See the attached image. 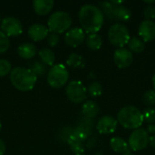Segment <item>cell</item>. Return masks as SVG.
<instances>
[{
	"label": "cell",
	"instance_id": "cell-41",
	"mask_svg": "<svg viewBox=\"0 0 155 155\" xmlns=\"http://www.w3.org/2000/svg\"><path fill=\"white\" fill-rule=\"evenodd\" d=\"M1 127H2V125H1V122H0V130H1Z\"/></svg>",
	"mask_w": 155,
	"mask_h": 155
},
{
	"label": "cell",
	"instance_id": "cell-4",
	"mask_svg": "<svg viewBox=\"0 0 155 155\" xmlns=\"http://www.w3.org/2000/svg\"><path fill=\"white\" fill-rule=\"evenodd\" d=\"M48 30L51 33L62 34L68 29L72 25V17L70 15L64 11H57L50 15L47 22Z\"/></svg>",
	"mask_w": 155,
	"mask_h": 155
},
{
	"label": "cell",
	"instance_id": "cell-17",
	"mask_svg": "<svg viewBox=\"0 0 155 155\" xmlns=\"http://www.w3.org/2000/svg\"><path fill=\"white\" fill-rule=\"evenodd\" d=\"M110 146L115 153H125L131 152L128 143L121 137H114L110 141Z\"/></svg>",
	"mask_w": 155,
	"mask_h": 155
},
{
	"label": "cell",
	"instance_id": "cell-29",
	"mask_svg": "<svg viewBox=\"0 0 155 155\" xmlns=\"http://www.w3.org/2000/svg\"><path fill=\"white\" fill-rule=\"evenodd\" d=\"M10 42L8 37L0 30V54H3L7 51L9 48Z\"/></svg>",
	"mask_w": 155,
	"mask_h": 155
},
{
	"label": "cell",
	"instance_id": "cell-35",
	"mask_svg": "<svg viewBox=\"0 0 155 155\" xmlns=\"http://www.w3.org/2000/svg\"><path fill=\"white\" fill-rule=\"evenodd\" d=\"M5 153V144L3 142V140L0 139V155H4Z\"/></svg>",
	"mask_w": 155,
	"mask_h": 155
},
{
	"label": "cell",
	"instance_id": "cell-28",
	"mask_svg": "<svg viewBox=\"0 0 155 155\" xmlns=\"http://www.w3.org/2000/svg\"><path fill=\"white\" fill-rule=\"evenodd\" d=\"M12 71L11 64L5 59H0V77L5 76Z\"/></svg>",
	"mask_w": 155,
	"mask_h": 155
},
{
	"label": "cell",
	"instance_id": "cell-9",
	"mask_svg": "<svg viewBox=\"0 0 155 155\" xmlns=\"http://www.w3.org/2000/svg\"><path fill=\"white\" fill-rule=\"evenodd\" d=\"M1 31L8 36H18L23 32L22 23L15 17L7 16L1 22Z\"/></svg>",
	"mask_w": 155,
	"mask_h": 155
},
{
	"label": "cell",
	"instance_id": "cell-18",
	"mask_svg": "<svg viewBox=\"0 0 155 155\" xmlns=\"http://www.w3.org/2000/svg\"><path fill=\"white\" fill-rule=\"evenodd\" d=\"M88 134L89 133L84 128H83L82 126H78L72 131L67 143L68 144L71 143H75V142L83 143L84 140H86V138L88 137Z\"/></svg>",
	"mask_w": 155,
	"mask_h": 155
},
{
	"label": "cell",
	"instance_id": "cell-26",
	"mask_svg": "<svg viewBox=\"0 0 155 155\" xmlns=\"http://www.w3.org/2000/svg\"><path fill=\"white\" fill-rule=\"evenodd\" d=\"M36 77L38 76H43L45 72H46V67H45V64H44L42 62H39V61H35L32 64H31V67L29 68Z\"/></svg>",
	"mask_w": 155,
	"mask_h": 155
},
{
	"label": "cell",
	"instance_id": "cell-14",
	"mask_svg": "<svg viewBox=\"0 0 155 155\" xmlns=\"http://www.w3.org/2000/svg\"><path fill=\"white\" fill-rule=\"evenodd\" d=\"M48 34H49L48 27H46L42 24H34L28 29V35L30 38L35 42L44 40L45 37H47Z\"/></svg>",
	"mask_w": 155,
	"mask_h": 155
},
{
	"label": "cell",
	"instance_id": "cell-39",
	"mask_svg": "<svg viewBox=\"0 0 155 155\" xmlns=\"http://www.w3.org/2000/svg\"><path fill=\"white\" fill-rule=\"evenodd\" d=\"M122 155H134V153H132L131 152H129V153H123Z\"/></svg>",
	"mask_w": 155,
	"mask_h": 155
},
{
	"label": "cell",
	"instance_id": "cell-32",
	"mask_svg": "<svg viewBox=\"0 0 155 155\" xmlns=\"http://www.w3.org/2000/svg\"><path fill=\"white\" fill-rule=\"evenodd\" d=\"M69 145H70V148H71L72 152L74 153L75 155L82 154V153H84V146L83 143L75 142V143H69Z\"/></svg>",
	"mask_w": 155,
	"mask_h": 155
},
{
	"label": "cell",
	"instance_id": "cell-22",
	"mask_svg": "<svg viewBox=\"0 0 155 155\" xmlns=\"http://www.w3.org/2000/svg\"><path fill=\"white\" fill-rule=\"evenodd\" d=\"M39 56L44 64L50 65L51 67L54 65V61H55V54L51 49L49 48L42 49L41 51H39Z\"/></svg>",
	"mask_w": 155,
	"mask_h": 155
},
{
	"label": "cell",
	"instance_id": "cell-3",
	"mask_svg": "<svg viewBox=\"0 0 155 155\" xmlns=\"http://www.w3.org/2000/svg\"><path fill=\"white\" fill-rule=\"evenodd\" d=\"M117 122L125 129H139L143 124L142 112L132 105L122 108L117 114Z\"/></svg>",
	"mask_w": 155,
	"mask_h": 155
},
{
	"label": "cell",
	"instance_id": "cell-10",
	"mask_svg": "<svg viewBox=\"0 0 155 155\" xmlns=\"http://www.w3.org/2000/svg\"><path fill=\"white\" fill-rule=\"evenodd\" d=\"M114 60L118 68H121V69L127 68L132 64L134 61L133 53L124 47L118 48L115 50L114 54Z\"/></svg>",
	"mask_w": 155,
	"mask_h": 155
},
{
	"label": "cell",
	"instance_id": "cell-27",
	"mask_svg": "<svg viewBox=\"0 0 155 155\" xmlns=\"http://www.w3.org/2000/svg\"><path fill=\"white\" fill-rule=\"evenodd\" d=\"M87 93L94 97L100 96L103 93V87L102 84L98 82H93L91 83L87 87Z\"/></svg>",
	"mask_w": 155,
	"mask_h": 155
},
{
	"label": "cell",
	"instance_id": "cell-1",
	"mask_svg": "<svg viewBox=\"0 0 155 155\" xmlns=\"http://www.w3.org/2000/svg\"><path fill=\"white\" fill-rule=\"evenodd\" d=\"M79 21L84 32L95 34L102 28L104 22V15L98 6L88 4L80 8Z\"/></svg>",
	"mask_w": 155,
	"mask_h": 155
},
{
	"label": "cell",
	"instance_id": "cell-25",
	"mask_svg": "<svg viewBox=\"0 0 155 155\" xmlns=\"http://www.w3.org/2000/svg\"><path fill=\"white\" fill-rule=\"evenodd\" d=\"M66 64L72 68H78L84 65V58L78 54H71L66 60Z\"/></svg>",
	"mask_w": 155,
	"mask_h": 155
},
{
	"label": "cell",
	"instance_id": "cell-36",
	"mask_svg": "<svg viewBox=\"0 0 155 155\" xmlns=\"http://www.w3.org/2000/svg\"><path fill=\"white\" fill-rule=\"evenodd\" d=\"M147 133L148 134H154L155 133V124H151L147 127Z\"/></svg>",
	"mask_w": 155,
	"mask_h": 155
},
{
	"label": "cell",
	"instance_id": "cell-42",
	"mask_svg": "<svg viewBox=\"0 0 155 155\" xmlns=\"http://www.w3.org/2000/svg\"><path fill=\"white\" fill-rule=\"evenodd\" d=\"M76 155H85V154H84V153H82V154H76Z\"/></svg>",
	"mask_w": 155,
	"mask_h": 155
},
{
	"label": "cell",
	"instance_id": "cell-37",
	"mask_svg": "<svg viewBox=\"0 0 155 155\" xmlns=\"http://www.w3.org/2000/svg\"><path fill=\"white\" fill-rule=\"evenodd\" d=\"M149 143L152 147L155 148V135H152L151 137H149Z\"/></svg>",
	"mask_w": 155,
	"mask_h": 155
},
{
	"label": "cell",
	"instance_id": "cell-40",
	"mask_svg": "<svg viewBox=\"0 0 155 155\" xmlns=\"http://www.w3.org/2000/svg\"><path fill=\"white\" fill-rule=\"evenodd\" d=\"M96 155H102V153H98Z\"/></svg>",
	"mask_w": 155,
	"mask_h": 155
},
{
	"label": "cell",
	"instance_id": "cell-19",
	"mask_svg": "<svg viewBox=\"0 0 155 155\" xmlns=\"http://www.w3.org/2000/svg\"><path fill=\"white\" fill-rule=\"evenodd\" d=\"M82 113L86 118H94L99 113V106L94 101H87L83 105Z\"/></svg>",
	"mask_w": 155,
	"mask_h": 155
},
{
	"label": "cell",
	"instance_id": "cell-34",
	"mask_svg": "<svg viewBox=\"0 0 155 155\" xmlns=\"http://www.w3.org/2000/svg\"><path fill=\"white\" fill-rule=\"evenodd\" d=\"M47 43L50 46L54 47V46H56L59 43V36L57 34L55 33H50L48 34L47 35Z\"/></svg>",
	"mask_w": 155,
	"mask_h": 155
},
{
	"label": "cell",
	"instance_id": "cell-12",
	"mask_svg": "<svg viewBox=\"0 0 155 155\" xmlns=\"http://www.w3.org/2000/svg\"><path fill=\"white\" fill-rule=\"evenodd\" d=\"M117 125L118 122L115 118L110 115H105L99 119L96 124V129L102 134H111L114 133Z\"/></svg>",
	"mask_w": 155,
	"mask_h": 155
},
{
	"label": "cell",
	"instance_id": "cell-7",
	"mask_svg": "<svg viewBox=\"0 0 155 155\" xmlns=\"http://www.w3.org/2000/svg\"><path fill=\"white\" fill-rule=\"evenodd\" d=\"M65 94L71 102L74 104H80L86 99L87 89L82 82L74 80L71 81L66 86Z\"/></svg>",
	"mask_w": 155,
	"mask_h": 155
},
{
	"label": "cell",
	"instance_id": "cell-13",
	"mask_svg": "<svg viewBox=\"0 0 155 155\" xmlns=\"http://www.w3.org/2000/svg\"><path fill=\"white\" fill-rule=\"evenodd\" d=\"M139 35L143 42H150L155 39V23L144 20L139 26Z\"/></svg>",
	"mask_w": 155,
	"mask_h": 155
},
{
	"label": "cell",
	"instance_id": "cell-8",
	"mask_svg": "<svg viewBox=\"0 0 155 155\" xmlns=\"http://www.w3.org/2000/svg\"><path fill=\"white\" fill-rule=\"evenodd\" d=\"M149 144V134L146 130L139 128L134 130L129 137L128 145L130 150L138 152L145 149Z\"/></svg>",
	"mask_w": 155,
	"mask_h": 155
},
{
	"label": "cell",
	"instance_id": "cell-21",
	"mask_svg": "<svg viewBox=\"0 0 155 155\" xmlns=\"http://www.w3.org/2000/svg\"><path fill=\"white\" fill-rule=\"evenodd\" d=\"M103 45V39L102 37L97 34H89V35L86 38V45L91 50H99L102 47Z\"/></svg>",
	"mask_w": 155,
	"mask_h": 155
},
{
	"label": "cell",
	"instance_id": "cell-5",
	"mask_svg": "<svg viewBox=\"0 0 155 155\" xmlns=\"http://www.w3.org/2000/svg\"><path fill=\"white\" fill-rule=\"evenodd\" d=\"M108 38L110 43L118 48H123L128 44L131 36L126 25L116 23L114 24L108 31Z\"/></svg>",
	"mask_w": 155,
	"mask_h": 155
},
{
	"label": "cell",
	"instance_id": "cell-38",
	"mask_svg": "<svg viewBox=\"0 0 155 155\" xmlns=\"http://www.w3.org/2000/svg\"><path fill=\"white\" fill-rule=\"evenodd\" d=\"M152 81H153V88H154V91H155V74H153Z\"/></svg>",
	"mask_w": 155,
	"mask_h": 155
},
{
	"label": "cell",
	"instance_id": "cell-20",
	"mask_svg": "<svg viewBox=\"0 0 155 155\" xmlns=\"http://www.w3.org/2000/svg\"><path fill=\"white\" fill-rule=\"evenodd\" d=\"M132 16V12L130 11V9L123 5H114V19L120 20V21H127L131 18Z\"/></svg>",
	"mask_w": 155,
	"mask_h": 155
},
{
	"label": "cell",
	"instance_id": "cell-15",
	"mask_svg": "<svg viewBox=\"0 0 155 155\" xmlns=\"http://www.w3.org/2000/svg\"><path fill=\"white\" fill-rule=\"evenodd\" d=\"M53 0H35L33 1V7L35 12L39 15H45L51 12L54 7Z\"/></svg>",
	"mask_w": 155,
	"mask_h": 155
},
{
	"label": "cell",
	"instance_id": "cell-24",
	"mask_svg": "<svg viewBox=\"0 0 155 155\" xmlns=\"http://www.w3.org/2000/svg\"><path fill=\"white\" fill-rule=\"evenodd\" d=\"M99 8L103 12L104 15L107 17L109 20H114V5L111 2H101L99 3Z\"/></svg>",
	"mask_w": 155,
	"mask_h": 155
},
{
	"label": "cell",
	"instance_id": "cell-31",
	"mask_svg": "<svg viewBox=\"0 0 155 155\" xmlns=\"http://www.w3.org/2000/svg\"><path fill=\"white\" fill-rule=\"evenodd\" d=\"M144 122L148 124H153L155 122V109L154 108H147L143 114Z\"/></svg>",
	"mask_w": 155,
	"mask_h": 155
},
{
	"label": "cell",
	"instance_id": "cell-6",
	"mask_svg": "<svg viewBox=\"0 0 155 155\" xmlns=\"http://www.w3.org/2000/svg\"><path fill=\"white\" fill-rule=\"evenodd\" d=\"M69 79V73L63 64H54L47 74L48 84L53 88H61L65 85Z\"/></svg>",
	"mask_w": 155,
	"mask_h": 155
},
{
	"label": "cell",
	"instance_id": "cell-23",
	"mask_svg": "<svg viewBox=\"0 0 155 155\" xmlns=\"http://www.w3.org/2000/svg\"><path fill=\"white\" fill-rule=\"evenodd\" d=\"M127 45H128L131 52H134L136 54H140V53L143 52V50L145 48L144 42L141 38L136 37V36L131 37Z\"/></svg>",
	"mask_w": 155,
	"mask_h": 155
},
{
	"label": "cell",
	"instance_id": "cell-30",
	"mask_svg": "<svg viewBox=\"0 0 155 155\" xmlns=\"http://www.w3.org/2000/svg\"><path fill=\"white\" fill-rule=\"evenodd\" d=\"M143 102L146 105L152 106L155 104V91L149 90L143 95Z\"/></svg>",
	"mask_w": 155,
	"mask_h": 155
},
{
	"label": "cell",
	"instance_id": "cell-16",
	"mask_svg": "<svg viewBox=\"0 0 155 155\" xmlns=\"http://www.w3.org/2000/svg\"><path fill=\"white\" fill-rule=\"evenodd\" d=\"M17 53L23 59H31L36 54V47L31 43H24L18 46Z\"/></svg>",
	"mask_w": 155,
	"mask_h": 155
},
{
	"label": "cell",
	"instance_id": "cell-43",
	"mask_svg": "<svg viewBox=\"0 0 155 155\" xmlns=\"http://www.w3.org/2000/svg\"><path fill=\"white\" fill-rule=\"evenodd\" d=\"M0 22H1V15H0Z\"/></svg>",
	"mask_w": 155,
	"mask_h": 155
},
{
	"label": "cell",
	"instance_id": "cell-33",
	"mask_svg": "<svg viewBox=\"0 0 155 155\" xmlns=\"http://www.w3.org/2000/svg\"><path fill=\"white\" fill-rule=\"evenodd\" d=\"M143 15L146 20L152 21L155 18V5H148L143 10Z\"/></svg>",
	"mask_w": 155,
	"mask_h": 155
},
{
	"label": "cell",
	"instance_id": "cell-11",
	"mask_svg": "<svg viewBox=\"0 0 155 155\" xmlns=\"http://www.w3.org/2000/svg\"><path fill=\"white\" fill-rule=\"evenodd\" d=\"M85 40V33L80 27H74L68 30L64 35V42L71 47H77L81 45Z\"/></svg>",
	"mask_w": 155,
	"mask_h": 155
},
{
	"label": "cell",
	"instance_id": "cell-2",
	"mask_svg": "<svg viewBox=\"0 0 155 155\" xmlns=\"http://www.w3.org/2000/svg\"><path fill=\"white\" fill-rule=\"evenodd\" d=\"M37 77L29 68L15 67L10 73V81L14 87L22 92H27L35 87Z\"/></svg>",
	"mask_w": 155,
	"mask_h": 155
}]
</instances>
